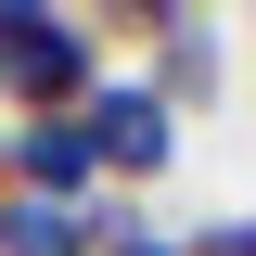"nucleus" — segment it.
<instances>
[{"mask_svg": "<svg viewBox=\"0 0 256 256\" xmlns=\"http://www.w3.org/2000/svg\"><path fill=\"white\" fill-rule=\"evenodd\" d=\"M90 90H102V38L52 0H0V102L38 128V116H77Z\"/></svg>", "mask_w": 256, "mask_h": 256, "instance_id": "obj_1", "label": "nucleus"}, {"mask_svg": "<svg viewBox=\"0 0 256 256\" xmlns=\"http://www.w3.org/2000/svg\"><path fill=\"white\" fill-rule=\"evenodd\" d=\"M77 128H90V166H102V180H154V166L180 154V102L141 90V77L90 90V102H77Z\"/></svg>", "mask_w": 256, "mask_h": 256, "instance_id": "obj_2", "label": "nucleus"}, {"mask_svg": "<svg viewBox=\"0 0 256 256\" xmlns=\"http://www.w3.org/2000/svg\"><path fill=\"white\" fill-rule=\"evenodd\" d=\"M0 166H13V192H38V205H90V128L77 116H38V128H13L0 141Z\"/></svg>", "mask_w": 256, "mask_h": 256, "instance_id": "obj_3", "label": "nucleus"}, {"mask_svg": "<svg viewBox=\"0 0 256 256\" xmlns=\"http://www.w3.org/2000/svg\"><path fill=\"white\" fill-rule=\"evenodd\" d=\"M0 256H77V205H38V192H0Z\"/></svg>", "mask_w": 256, "mask_h": 256, "instance_id": "obj_4", "label": "nucleus"}, {"mask_svg": "<svg viewBox=\"0 0 256 256\" xmlns=\"http://www.w3.org/2000/svg\"><path fill=\"white\" fill-rule=\"evenodd\" d=\"M77 256H180L166 230H141L128 205H77Z\"/></svg>", "mask_w": 256, "mask_h": 256, "instance_id": "obj_5", "label": "nucleus"}, {"mask_svg": "<svg viewBox=\"0 0 256 256\" xmlns=\"http://www.w3.org/2000/svg\"><path fill=\"white\" fill-rule=\"evenodd\" d=\"M205 77H218V52H205V26H192V13H166V77H154V90H166V102H192Z\"/></svg>", "mask_w": 256, "mask_h": 256, "instance_id": "obj_6", "label": "nucleus"}, {"mask_svg": "<svg viewBox=\"0 0 256 256\" xmlns=\"http://www.w3.org/2000/svg\"><path fill=\"white\" fill-rule=\"evenodd\" d=\"M180 256H256V218H230V230H205V244H180Z\"/></svg>", "mask_w": 256, "mask_h": 256, "instance_id": "obj_7", "label": "nucleus"}]
</instances>
